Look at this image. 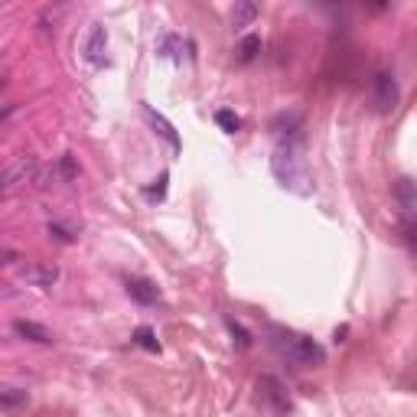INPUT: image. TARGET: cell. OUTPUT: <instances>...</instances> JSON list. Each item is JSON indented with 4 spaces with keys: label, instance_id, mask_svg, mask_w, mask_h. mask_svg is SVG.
I'll return each mask as SVG.
<instances>
[{
    "label": "cell",
    "instance_id": "obj_3",
    "mask_svg": "<svg viewBox=\"0 0 417 417\" xmlns=\"http://www.w3.org/2000/svg\"><path fill=\"white\" fill-rule=\"evenodd\" d=\"M372 95H375V108L388 114V111H395L398 105V82L391 72H378L372 78Z\"/></svg>",
    "mask_w": 417,
    "mask_h": 417
},
{
    "label": "cell",
    "instance_id": "obj_14",
    "mask_svg": "<svg viewBox=\"0 0 417 417\" xmlns=\"http://www.w3.org/2000/svg\"><path fill=\"white\" fill-rule=\"evenodd\" d=\"M257 53H261V40H257V36H245L241 46H238V59H241V62H251Z\"/></svg>",
    "mask_w": 417,
    "mask_h": 417
},
{
    "label": "cell",
    "instance_id": "obj_13",
    "mask_svg": "<svg viewBox=\"0 0 417 417\" xmlns=\"http://www.w3.org/2000/svg\"><path fill=\"white\" fill-rule=\"evenodd\" d=\"M225 326H228V332H232V339H235L238 349H251V336H248V330L241 326V323H235L232 316L225 320Z\"/></svg>",
    "mask_w": 417,
    "mask_h": 417
},
{
    "label": "cell",
    "instance_id": "obj_12",
    "mask_svg": "<svg viewBox=\"0 0 417 417\" xmlns=\"http://www.w3.org/2000/svg\"><path fill=\"white\" fill-rule=\"evenodd\" d=\"M215 124L225 130V134H235L238 128H241V118H238L235 111H228V108H222L219 114H215Z\"/></svg>",
    "mask_w": 417,
    "mask_h": 417
},
{
    "label": "cell",
    "instance_id": "obj_11",
    "mask_svg": "<svg viewBox=\"0 0 417 417\" xmlns=\"http://www.w3.org/2000/svg\"><path fill=\"white\" fill-rule=\"evenodd\" d=\"M134 343H137L140 349H147V352H160L157 332L150 330V326H137V330H134Z\"/></svg>",
    "mask_w": 417,
    "mask_h": 417
},
{
    "label": "cell",
    "instance_id": "obj_9",
    "mask_svg": "<svg viewBox=\"0 0 417 417\" xmlns=\"http://www.w3.org/2000/svg\"><path fill=\"white\" fill-rule=\"evenodd\" d=\"M255 17H257L255 3H235V10H232V30H245Z\"/></svg>",
    "mask_w": 417,
    "mask_h": 417
},
{
    "label": "cell",
    "instance_id": "obj_6",
    "mask_svg": "<svg viewBox=\"0 0 417 417\" xmlns=\"http://www.w3.org/2000/svg\"><path fill=\"white\" fill-rule=\"evenodd\" d=\"M128 293L137 300V303H144V307H150V303L160 300L157 284H150V280H144V278H128Z\"/></svg>",
    "mask_w": 417,
    "mask_h": 417
},
{
    "label": "cell",
    "instance_id": "obj_10",
    "mask_svg": "<svg viewBox=\"0 0 417 417\" xmlns=\"http://www.w3.org/2000/svg\"><path fill=\"white\" fill-rule=\"evenodd\" d=\"M56 278H59V271H56V268H33V271H26V280L36 284V287H53Z\"/></svg>",
    "mask_w": 417,
    "mask_h": 417
},
{
    "label": "cell",
    "instance_id": "obj_15",
    "mask_svg": "<svg viewBox=\"0 0 417 417\" xmlns=\"http://www.w3.org/2000/svg\"><path fill=\"white\" fill-rule=\"evenodd\" d=\"M0 401H3V407H13V405H20V401H26V391H20V388H7V391L0 395Z\"/></svg>",
    "mask_w": 417,
    "mask_h": 417
},
{
    "label": "cell",
    "instance_id": "obj_1",
    "mask_svg": "<svg viewBox=\"0 0 417 417\" xmlns=\"http://www.w3.org/2000/svg\"><path fill=\"white\" fill-rule=\"evenodd\" d=\"M268 336H271V346H274V349H278V352L284 355V359H290V362L303 365V368L326 362V352H323V346H320V343H313L310 336H303V332L271 326Z\"/></svg>",
    "mask_w": 417,
    "mask_h": 417
},
{
    "label": "cell",
    "instance_id": "obj_2",
    "mask_svg": "<svg viewBox=\"0 0 417 417\" xmlns=\"http://www.w3.org/2000/svg\"><path fill=\"white\" fill-rule=\"evenodd\" d=\"M36 182V186H43V173H40V163L36 160H17V163H10L7 170H3V176H0V189L3 193H10L13 186H20V182Z\"/></svg>",
    "mask_w": 417,
    "mask_h": 417
},
{
    "label": "cell",
    "instance_id": "obj_18",
    "mask_svg": "<svg viewBox=\"0 0 417 417\" xmlns=\"http://www.w3.org/2000/svg\"><path fill=\"white\" fill-rule=\"evenodd\" d=\"M62 173H65V180H72V176H75V163H72V157H69V153L62 157Z\"/></svg>",
    "mask_w": 417,
    "mask_h": 417
},
{
    "label": "cell",
    "instance_id": "obj_7",
    "mask_svg": "<svg viewBox=\"0 0 417 417\" xmlns=\"http://www.w3.org/2000/svg\"><path fill=\"white\" fill-rule=\"evenodd\" d=\"M13 332L20 339H30V343H53V332L46 330L43 323H33V320H17L13 323Z\"/></svg>",
    "mask_w": 417,
    "mask_h": 417
},
{
    "label": "cell",
    "instance_id": "obj_16",
    "mask_svg": "<svg viewBox=\"0 0 417 417\" xmlns=\"http://www.w3.org/2000/svg\"><path fill=\"white\" fill-rule=\"evenodd\" d=\"M398 193L405 196V199H411V196H414V199H417V186H414V182H411V180H401V182H398Z\"/></svg>",
    "mask_w": 417,
    "mask_h": 417
},
{
    "label": "cell",
    "instance_id": "obj_4",
    "mask_svg": "<svg viewBox=\"0 0 417 417\" xmlns=\"http://www.w3.org/2000/svg\"><path fill=\"white\" fill-rule=\"evenodd\" d=\"M257 391H261V398H264L278 414H287L290 411V395H287V388H284L280 378H274V375H261V378H257Z\"/></svg>",
    "mask_w": 417,
    "mask_h": 417
},
{
    "label": "cell",
    "instance_id": "obj_5",
    "mask_svg": "<svg viewBox=\"0 0 417 417\" xmlns=\"http://www.w3.org/2000/svg\"><path fill=\"white\" fill-rule=\"evenodd\" d=\"M105 49H108V33L105 26H92L85 43V59L92 65H105Z\"/></svg>",
    "mask_w": 417,
    "mask_h": 417
},
{
    "label": "cell",
    "instance_id": "obj_17",
    "mask_svg": "<svg viewBox=\"0 0 417 417\" xmlns=\"http://www.w3.org/2000/svg\"><path fill=\"white\" fill-rule=\"evenodd\" d=\"M49 235H56V238H59V241H72V235L65 232L62 225H49Z\"/></svg>",
    "mask_w": 417,
    "mask_h": 417
},
{
    "label": "cell",
    "instance_id": "obj_8",
    "mask_svg": "<svg viewBox=\"0 0 417 417\" xmlns=\"http://www.w3.org/2000/svg\"><path fill=\"white\" fill-rule=\"evenodd\" d=\"M144 114H147L150 128L157 130V134H160V137L167 140V144H170L173 150H180V137H176V130H173V124H170V121L163 118V114H157V111H153V108H150V105H144Z\"/></svg>",
    "mask_w": 417,
    "mask_h": 417
}]
</instances>
